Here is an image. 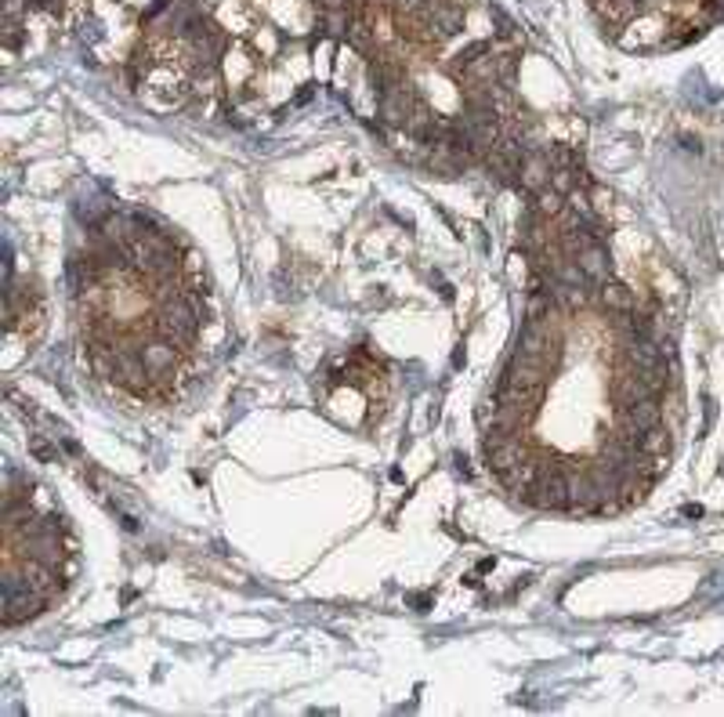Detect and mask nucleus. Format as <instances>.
I'll return each mask as SVG.
<instances>
[{"label": "nucleus", "instance_id": "f257e3e1", "mask_svg": "<svg viewBox=\"0 0 724 717\" xmlns=\"http://www.w3.org/2000/svg\"><path fill=\"white\" fill-rule=\"evenodd\" d=\"M203 322V305L196 294H175L171 301L163 305V322H159V334L167 341H192L196 330Z\"/></svg>", "mask_w": 724, "mask_h": 717}, {"label": "nucleus", "instance_id": "f03ea898", "mask_svg": "<svg viewBox=\"0 0 724 717\" xmlns=\"http://www.w3.org/2000/svg\"><path fill=\"white\" fill-rule=\"evenodd\" d=\"M580 268H583V275H587V283L594 287V290H601L605 283H608V275H612V261H608V250H605V243L598 240V243H590V247H583L580 250Z\"/></svg>", "mask_w": 724, "mask_h": 717}, {"label": "nucleus", "instance_id": "7ed1b4c3", "mask_svg": "<svg viewBox=\"0 0 724 717\" xmlns=\"http://www.w3.org/2000/svg\"><path fill=\"white\" fill-rule=\"evenodd\" d=\"M142 359H145V370H149V377H156V380H163V377H171V373H175V363H178V355H175L171 341H163V345H149V348H142Z\"/></svg>", "mask_w": 724, "mask_h": 717}, {"label": "nucleus", "instance_id": "20e7f679", "mask_svg": "<svg viewBox=\"0 0 724 717\" xmlns=\"http://www.w3.org/2000/svg\"><path fill=\"white\" fill-rule=\"evenodd\" d=\"M601 305L608 308V312H616V315H623V312H634L638 308V301H634V290H627V287H616V283H605L601 290Z\"/></svg>", "mask_w": 724, "mask_h": 717}]
</instances>
